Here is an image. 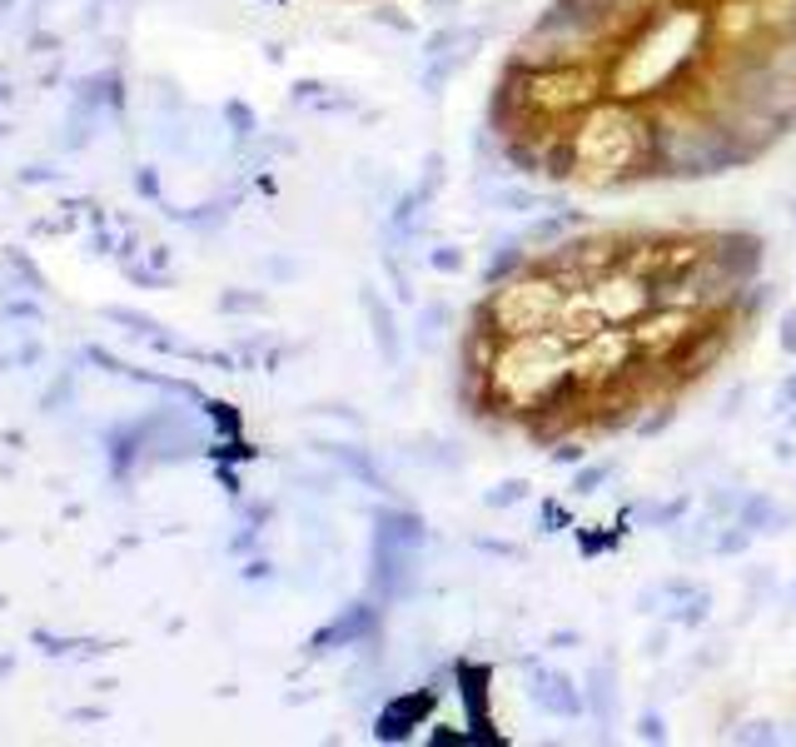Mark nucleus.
<instances>
[{
  "instance_id": "1",
  "label": "nucleus",
  "mask_w": 796,
  "mask_h": 747,
  "mask_svg": "<svg viewBox=\"0 0 796 747\" xmlns=\"http://www.w3.org/2000/svg\"><path fill=\"white\" fill-rule=\"evenodd\" d=\"M766 235L727 219H613L508 260L474 294L453 399L474 429L588 454L672 423L772 315Z\"/></svg>"
},
{
  "instance_id": "2",
  "label": "nucleus",
  "mask_w": 796,
  "mask_h": 747,
  "mask_svg": "<svg viewBox=\"0 0 796 747\" xmlns=\"http://www.w3.org/2000/svg\"><path fill=\"white\" fill-rule=\"evenodd\" d=\"M796 135V0H543L484 95L503 174L633 195L757 170Z\"/></svg>"
}]
</instances>
